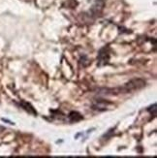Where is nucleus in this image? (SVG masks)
<instances>
[{
  "label": "nucleus",
  "instance_id": "nucleus-1",
  "mask_svg": "<svg viewBox=\"0 0 157 158\" xmlns=\"http://www.w3.org/2000/svg\"><path fill=\"white\" fill-rule=\"evenodd\" d=\"M143 86H146V81H143V79H134L131 80L129 82L125 83L122 87L112 89V94H120V93H130V92L136 91L139 89H142Z\"/></svg>",
  "mask_w": 157,
  "mask_h": 158
},
{
  "label": "nucleus",
  "instance_id": "nucleus-2",
  "mask_svg": "<svg viewBox=\"0 0 157 158\" xmlns=\"http://www.w3.org/2000/svg\"><path fill=\"white\" fill-rule=\"evenodd\" d=\"M110 57H111V51L110 48L108 46L102 48L101 50L99 51L98 54V57H97V65L99 67L105 66V65L109 64V61H110Z\"/></svg>",
  "mask_w": 157,
  "mask_h": 158
},
{
  "label": "nucleus",
  "instance_id": "nucleus-3",
  "mask_svg": "<svg viewBox=\"0 0 157 158\" xmlns=\"http://www.w3.org/2000/svg\"><path fill=\"white\" fill-rule=\"evenodd\" d=\"M112 105L111 102L103 99H99V100H95L92 105V109L95 111H99V112H103L108 110V108Z\"/></svg>",
  "mask_w": 157,
  "mask_h": 158
},
{
  "label": "nucleus",
  "instance_id": "nucleus-4",
  "mask_svg": "<svg viewBox=\"0 0 157 158\" xmlns=\"http://www.w3.org/2000/svg\"><path fill=\"white\" fill-rule=\"evenodd\" d=\"M104 6H105V0H96L92 8H91V12H92L94 15L97 16L103 11Z\"/></svg>",
  "mask_w": 157,
  "mask_h": 158
},
{
  "label": "nucleus",
  "instance_id": "nucleus-5",
  "mask_svg": "<svg viewBox=\"0 0 157 158\" xmlns=\"http://www.w3.org/2000/svg\"><path fill=\"white\" fill-rule=\"evenodd\" d=\"M20 106L23 108V110H25L26 112H28L29 113H31V115L37 116V112L35 111V109L28 102H25V101H20Z\"/></svg>",
  "mask_w": 157,
  "mask_h": 158
},
{
  "label": "nucleus",
  "instance_id": "nucleus-6",
  "mask_svg": "<svg viewBox=\"0 0 157 158\" xmlns=\"http://www.w3.org/2000/svg\"><path fill=\"white\" fill-rule=\"evenodd\" d=\"M68 118H69V121L71 122V123H74V122L81 121L84 117H82V116L81 115L80 113H78V112H71V113H69Z\"/></svg>",
  "mask_w": 157,
  "mask_h": 158
}]
</instances>
